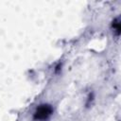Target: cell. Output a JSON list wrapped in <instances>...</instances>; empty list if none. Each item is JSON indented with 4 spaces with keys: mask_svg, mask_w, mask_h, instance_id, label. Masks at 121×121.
<instances>
[{
    "mask_svg": "<svg viewBox=\"0 0 121 121\" xmlns=\"http://www.w3.org/2000/svg\"><path fill=\"white\" fill-rule=\"evenodd\" d=\"M53 112V109L50 105H47V104H43V105H41L40 107L37 108L35 113H34V119L35 120H45L47 119L50 114Z\"/></svg>",
    "mask_w": 121,
    "mask_h": 121,
    "instance_id": "1",
    "label": "cell"
},
{
    "mask_svg": "<svg viewBox=\"0 0 121 121\" xmlns=\"http://www.w3.org/2000/svg\"><path fill=\"white\" fill-rule=\"evenodd\" d=\"M113 27L115 28L116 33H117V35H118V34H119V30H120V24L118 23V21H114V23H113Z\"/></svg>",
    "mask_w": 121,
    "mask_h": 121,
    "instance_id": "2",
    "label": "cell"
}]
</instances>
